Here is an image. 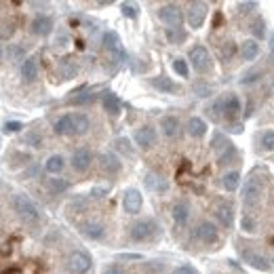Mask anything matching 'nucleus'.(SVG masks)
<instances>
[{"label":"nucleus","instance_id":"obj_16","mask_svg":"<svg viewBox=\"0 0 274 274\" xmlns=\"http://www.w3.org/2000/svg\"><path fill=\"white\" fill-rule=\"evenodd\" d=\"M101 103H103V110L110 114V116H118L120 110H122V103L116 95H114L112 91H105L101 95Z\"/></svg>","mask_w":274,"mask_h":274},{"label":"nucleus","instance_id":"obj_25","mask_svg":"<svg viewBox=\"0 0 274 274\" xmlns=\"http://www.w3.org/2000/svg\"><path fill=\"white\" fill-rule=\"evenodd\" d=\"M144 182H146L148 188L154 190V192H165L167 188H169V183L165 182V178H161V175H156V173H148Z\"/></svg>","mask_w":274,"mask_h":274},{"label":"nucleus","instance_id":"obj_30","mask_svg":"<svg viewBox=\"0 0 274 274\" xmlns=\"http://www.w3.org/2000/svg\"><path fill=\"white\" fill-rule=\"evenodd\" d=\"M241 51H243V57H245L247 61L255 59V57L260 55V45H258V40H245Z\"/></svg>","mask_w":274,"mask_h":274},{"label":"nucleus","instance_id":"obj_35","mask_svg":"<svg viewBox=\"0 0 274 274\" xmlns=\"http://www.w3.org/2000/svg\"><path fill=\"white\" fill-rule=\"evenodd\" d=\"M173 70H175V72H178L182 78H188V74H190L188 61L182 59V57H175V59H173Z\"/></svg>","mask_w":274,"mask_h":274},{"label":"nucleus","instance_id":"obj_23","mask_svg":"<svg viewBox=\"0 0 274 274\" xmlns=\"http://www.w3.org/2000/svg\"><path fill=\"white\" fill-rule=\"evenodd\" d=\"M161 129L167 137H178L180 135V120L175 116H163L161 118Z\"/></svg>","mask_w":274,"mask_h":274},{"label":"nucleus","instance_id":"obj_22","mask_svg":"<svg viewBox=\"0 0 274 274\" xmlns=\"http://www.w3.org/2000/svg\"><path fill=\"white\" fill-rule=\"evenodd\" d=\"M72 116V133L74 135H85L91 129V122L85 114H70Z\"/></svg>","mask_w":274,"mask_h":274},{"label":"nucleus","instance_id":"obj_4","mask_svg":"<svg viewBox=\"0 0 274 274\" xmlns=\"http://www.w3.org/2000/svg\"><path fill=\"white\" fill-rule=\"evenodd\" d=\"M188 59H190L192 68L196 70V72H200V74H207L209 70H211V66H213L209 51L205 47H192L190 53H188Z\"/></svg>","mask_w":274,"mask_h":274},{"label":"nucleus","instance_id":"obj_53","mask_svg":"<svg viewBox=\"0 0 274 274\" xmlns=\"http://www.w3.org/2000/svg\"><path fill=\"white\" fill-rule=\"evenodd\" d=\"M2 53H4V51H2V47H0V61H2Z\"/></svg>","mask_w":274,"mask_h":274},{"label":"nucleus","instance_id":"obj_34","mask_svg":"<svg viewBox=\"0 0 274 274\" xmlns=\"http://www.w3.org/2000/svg\"><path fill=\"white\" fill-rule=\"evenodd\" d=\"M251 32H253L255 38H264L266 36V21H264L262 17H255L251 21Z\"/></svg>","mask_w":274,"mask_h":274},{"label":"nucleus","instance_id":"obj_8","mask_svg":"<svg viewBox=\"0 0 274 274\" xmlns=\"http://www.w3.org/2000/svg\"><path fill=\"white\" fill-rule=\"evenodd\" d=\"M205 17H207V4L205 2H190L188 11H185V19H188L190 28H200L205 23Z\"/></svg>","mask_w":274,"mask_h":274},{"label":"nucleus","instance_id":"obj_9","mask_svg":"<svg viewBox=\"0 0 274 274\" xmlns=\"http://www.w3.org/2000/svg\"><path fill=\"white\" fill-rule=\"evenodd\" d=\"M213 150H215V154H217L219 165H226L230 158L236 154V152H234V146L230 144V141H228L224 135H215V139H213Z\"/></svg>","mask_w":274,"mask_h":274},{"label":"nucleus","instance_id":"obj_37","mask_svg":"<svg viewBox=\"0 0 274 274\" xmlns=\"http://www.w3.org/2000/svg\"><path fill=\"white\" fill-rule=\"evenodd\" d=\"M234 53H236V45H234L232 40L224 42V45H222V49H219V55H222V59H224V61L232 59V57H234Z\"/></svg>","mask_w":274,"mask_h":274},{"label":"nucleus","instance_id":"obj_38","mask_svg":"<svg viewBox=\"0 0 274 274\" xmlns=\"http://www.w3.org/2000/svg\"><path fill=\"white\" fill-rule=\"evenodd\" d=\"M76 72H78V68H76V66H74L70 59L61 61V76H64V78H74V76H76Z\"/></svg>","mask_w":274,"mask_h":274},{"label":"nucleus","instance_id":"obj_27","mask_svg":"<svg viewBox=\"0 0 274 274\" xmlns=\"http://www.w3.org/2000/svg\"><path fill=\"white\" fill-rule=\"evenodd\" d=\"M64 167H66V161H64V156H59V154L49 156V161L45 163V169H47L51 175L61 173V171H64Z\"/></svg>","mask_w":274,"mask_h":274},{"label":"nucleus","instance_id":"obj_39","mask_svg":"<svg viewBox=\"0 0 274 274\" xmlns=\"http://www.w3.org/2000/svg\"><path fill=\"white\" fill-rule=\"evenodd\" d=\"M49 188L53 190V192H66L68 190V182L64 180V178H53V180H49Z\"/></svg>","mask_w":274,"mask_h":274},{"label":"nucleus","instance_id":"obj_36","mask_svg":"<svg viewBox=\"0 0 274 274\" xmlns=\"http://www.w3.org/2000/svg\"><path fill=\"white\" fill-rule=\"evenodd\" d=\"M226 114V110H224V99H217L213 105L209 108V116L213 118V120H219Z\"/></svg>","mask_w":274,"mask_h":274},{"label":"nucleus","instance_id":"obj_6","mask_svg":"<svg viewBox=\"0 0 274 274\" xmlns=\"http://www.w3.org/2000/svg\"><path fill=\"white\" fill-rule=\"evenodd\" d=\"M91 258L85 251H72L68 258V272L70 274H87L91 270Z\"/></svg>","mask_w":274,"mask_h":274},{"label":"nucleus","instance_id":"obj_12","mask_svg":"<svg viewBox=\"0 0 274 274\" xmlns=\"http://www.w3.org/2000/svg\"><path fill=\"white\" fill-rule=\"evenodd\" d=\"M213 213L217 217V222L222 224L224 228H232V222H234V213H232V205L226 200H217L215 207H213Z\"/></svg>","mask_w":274,"mask_h":274},{"label":"nucleus","instance_id":"obj_48","mask_svg":"<svg viewBox=\"0 0 274 274\" xmlns=\"http://www.w3.org/2000/svg\"><path fill=\"white\" fill-rule=\"evenodd\" d=\"M103 274H125V270H122L118 264H110V266L103 270Z\"/></svg>","mask_w":274,"mask_h":274},{"label":"nucleus","instance_id":"obj_40","mask_svg":"<svg viewBox=\"0 0 274 274\" xmlns=\"http://www.w3.org/2000/svg\"><path fill=\"white\" fill-rule=\"evenodd\" d=\"M23 55H25V51L19 45H11V49H8V57H11V61H25Z\"/></svg>","mask_w":274,"mask_h":274},{"label":"nucleus","instance_id":"obj_42","mask_svg":"<svg viewBox=\"0 0 274 274\" xmlns=\"http://www.w3.org/2000/svg\"><path fill=\"white\" fill-rule=\"evenodd\" d=\"M122 15L129 17V19H135L137 17V6L135 4H131V2H122Z\"/></svg>","mask_w":274,"mask_h":274},{"label":"nucleus","instance_id":"obj_47","mask_svg":"<svg viewBox=\"0 0 274 274\" xmlns=\"http://www.w3.org/2000/svg\"><path fill=\"white\" fill-rule=\"evenodd\" d=\"M243 230H247V232H253V230H255V222H253V217L245 215V219H243Z\"/></svg>","mask_w":274,"mask_h":274},{"label":"nucleus","instance_id":"obj_2","mask_svg":"<svg viewBox=\"0 0 274 274\" xmlns=\"http://www.w3.org/2000/svg\"><path fill=\"white\" fill-rule=\"evenodd\" d=\"M264 196V182L258 178V175H251L245 183V190H243V202L247 209H253L260 205V200Z\"/></svg>","mask_w":274,"mask_h":274},{"label":"nucleus","instance_id":"obj_52","mask_svg":"<svg viewBox=\"0 0 274 274\" xmlns=\"http://www.w3.org/2000/svg\"><path fill=\"white\" fill-rule=\"evenodd\" d=\"M270 51H272V55H274V36H272V42H270Z\"/></svg>","mask_w":274,"mask_h":274},{"label":"nucleus","instance_id":"obj_29","mask_svg":"<svg viewBox=\"0 0 274 274\" xmlns=\"http://www.w3.org/2000/svg\"><path fill=\"white\" fill-rule=\"evenodd\" d=\"M224 110L228 116H236L238 112H241V99H238V95L234 93H230L226 99H224Z\"/></svg>","mask_w":274,"mask_h":274},{"label":"nucleus","instance_id":"obj_5","mask_svg":"<svg viewBox=\"0 0 274 274\" xmlns=\"http://www.w3.org/2000/svg\"><path fill=\"white\" fill-rule=\"evenodd\" d=\"M158 19L163 23H167L169 28H182V21H183V13L180 4H163L158 8Z\"/></svg>","mask_w":274,"mask_h":274},{"label":"nucleus","instance_id":"obj_7","mask_svg":"<svg viewBox=\"0 0 274 274\" xmlns=\"http://www.w3.org/2000/svg\"><path fill=\"white\" fill-rule=\"evenodd\" d=\"M122 207H125L127 213L137 215L141 211V207H144V196H141V192L135 188H129L125 194H122Z\"/></svg>","mask_w":274,"mask_h":274},{"label":"nucleus","instance_id":"obj_1","mask_svg":"<svg viewBox=\"0 0 274 274\" xmlns=\"http://www.w3.org/2000/svg\"><path fill=\"white\" fill-rule=\"evenodd\" d=\"M13 211L17 213V217L21 219L23 224H38L40 222V211L38 207L32 202L30 196H25V194H15L13 196Z\"/></svg>","mask_w":274,"mask_h":274},{"label":"nucleus","instance_id":"obj_14","mask_svg":"<svg viewBox=\"0 0 274 274\" xmlns=\"http://www.w3.org/2000/svg\"><path fill=\"white\" fill-rule=\"evenodd\" d=\"M103 47H105V51H108V53H112V55L116 57V59H125V49H122L120 38H118L116 32H105Z\"/></svg>","mask_w":274,"mask_h":274},{"label":"nucleus","instance_id":"obj_45","mask_svg":"<svg viewBox=\"0 0 274 274\" xmlns=\"http://www.w3.org/2000/svg\"><path fill=\"white\" fill-rule=\"evenodd\" d=\"M116 146H118V150H122V152H127L129 156H133V150H131L129 139H116Z\"/></svg>","mask_w":274,"mask_h":274},{"label":"nucleus","instance_id":"obj_17","mask_svg":"<svg viewBox=\"0 0 274 274\" xmlns=\"http://www.w3.org/2000/svg\"><path fill=\"white\" fill-rule=\"evenodd\" d=\"M99 167H101V171H105V173H118L122 165H120V161H118L116 154L101 152V154H99Z\"/></svg>","mask_w":274,"mask_h":274},{"label":"nucleus","instance_id":"obj_43","mask_svg":"<svg viewBox=\"0 0 274 274\" xmlns=\"http://www.w3.org/2000/svg\"><path fill=\"white\" fill-rule=\"evenodd\" d=\"M262 146L264 150H274V131H266L262 135Z\"/></svg>","mask_w":274,"mask_h":274},{"label":"nucleus","instance_id":"obj_33","mask_svg":"<svg viewBox=\"0 0 274 274\" xmlns=\"http://www.w3.org/2000/svg\"><path fill=\"white\" fill-rule=\"evenodd\" d=\"M167 40L171 42V45H182L185 40V32L182 28H167Z\"/></svg>","mask_w":274,"mask_h":274},{"label":"nucleus","instance_id":"obj_15","mask_svg":"<svg viewBox=\"0 0 274 274\" xmlns=\"http://www.w3.org/2000/svg\"><path fill=\"white\" fill-rule=\"evenodd\" d=\"M30 28H32V34H36V36H49L53 32V19L45 15H38V17H34Z\"/></svg>","mask_w":274,"mask_h":274},{"label":"nucleus","instance_id":"obj_50","mask_svg":"<svg viewBox=\"0 0 274 274\" xmlns=\"http://www.w3.org/2000/svg\"><path fill=\"white\" fill-rule=\"evenodd\" d=\"M93 196L95 198H101V196H105V194H108V188H93Z\"/></svg>","mask_w":274,"mask_h":274},{"label":"nucleus","instance_id":"obj_19","mask_svg":"<svg viewBox=\"0 0 274 274\" xmlns=\"http://www.w3.org/2000/svg\"><path fill=\"white\" fill-rule=\"evenodd\" d=\"M81 232L87 238H91V241H99V238H103V234H105V228L99 222H85L81 226Z\"/></svg>","mask_w":274,"mask_h":274},{"label":"nucleus","instance_id":"obj_13","mask_svg":"<svg viewBox=\"0 0 274 274\" xmlns=\"http://www.w3.org/2000/svg\"><path fill=\"white\" fill-rule=\"evenodd\" d=\"M135 144L144 150H150L154 144H156V131L150 127V125H144L135 131Z\"/></svg>","mask_w":274,"mask_h":274},{"label":"nucleus","instance_id":"obj_41","mask_svg":"<svg viewBox=\"0 0 274 274\" xmlns=\"http://www.w3.org/2000/svg\"><path fill=\"white\" fill-rule=\"evenodd\" d=\"M95 99V93H81V95H76L70 99V103H74V105H83V103H91Z\"/></svg>","mask_w":274,"mask_h":274},{"label":"nucleus","instance_id":"obj_3","mask_svg":"<svg viewBox=\"0 0 274 274\" xmlns=\"http://www.w3.org/2000/svg\"><path fill=\"white\" fill-rule=\"evenodd\" d=\"M131 238L137 243H144V241H152V238L158 236V224L154 219H139L131 226Z\"/></svg>","mask_w":274,"mask_h":274},{"label":"nucleus","instance_id":"obj_20","mask_svg":"<svg viewBox=\"0 0 274 274\" xmlns=\"http://www.w3.org/2000/svg\"><path fill=\"white\" fill-rule=\"evenodd\" d=\"M243 258H245L247 264H251L255 270H270V262L264 258V255L255 253V251H251V249H249V251H243Z\"/></svg>","mask_w":274,"mask_h":274},{"label":"nucleus","instance_id":"obj_11","mask_svg":"<svg viewBox=\"0 0 274 274\" xmlns=\"http://www.w3.org/2000/svg\"><path fill=\"white\" fill-rule=\"evenodd\" d=\"M194 236L198 238L200 243H205V245H215L217 243V228L211 224V222H202L196 226V230H194Z\"/></svg>","mask_w":274,"mask_h":274},{"label":"nucleus","instance_id":"obj_31","mask_svg":"<svg viewBox=\"0 0 274 274\" xmlns=\"http://www.w3.org/2000/svg\"><path fill=\"white\" fill-rule=\"evenodd\" d=\"M222 183H224V188H226L228 192H234V190L238 188V183H241V173H238V171L226 173L224 178H222Z\"/></svg>","mask_w":274,"mask_h":274},{"label":"nucleus","instance_id":"obj_32","mask_svg":"<svg viewBox=\"0 0 274 274\" xmlns=\"http://www.w3.org/2000/svg\"><path fill=\"white\" fill-rule=\"evenodd\" d=\"M23 141H25V146L42 148V135H40V131H36V129H30L28 133L23 135Z\"/></svg>","mask_w":274,"mask_h":274},{"label":"nucleus","instance_id":"obj_10","mask_svg":"<svg viewBox=\"0 0 274 274\" xmlns=\"http://www.w3.org/2000/svg\"><path fill=\"white\" fill-rule=\"evenodd\" d=\"M91 163H93V154H91V150H87V148H78L76 152L72 154V167H74V171H78V173L89 171V169H91Z\"/></svg>","mask_w":274,"mask_h":274},{"label":"nucleus","instance_id":"obj_44","mask_svg":"<svg viewBox=\"0 0 274 274\" xmlns=\"http://www.w3.org/2000/svg\"><path fill=\"white\" fill-rule=\"evenodd\" d=\"M21 129H23V125H21V122H17V120H8V122H4V127H2L4 133H17V131H21Z\"/></svg>","mask_w":274,"mask_h":274},{"label":"nucleus","instance_id":"obj_49","mask_svg":"<svg viewBox=\"0 0 274 274\" xmlns=\"http://www.w3.org/2000/svg\"><path fill=\"white\" fill-rule=\"evenodd\" d=\"M260 78V72H249V74H245V78H243V85H251V83H255Z\"/></svg>","mask_w":274,"mask_h":274},{"label":"nucleus","instance_id":"obj_21","mask_svg":"<svg viewBox=\"0 0 274 274\" xmlns=\"http://www.w3.org/2000/svg\"><path fill=\"white\" fill-rule=\"evenodd\" d=\"M38 76V66H36V59L34 57H28L21 64V78L25 83H34Z\"/></svg>","mask_w":274,"mask_h":274},{"label":"nucleus","instance_id":"obj_24","mask_svg":"<svg viewBox=\"0 0 274 274\" xmlns=\"http://www.w3.org/2000/svg\"><path fill=\"white\" fill-rule=\"evenodd\" d=\"M171 215L175 219V224L183 226L185 222H188V217H190V207L185 205V202H175L173 209H171Z\"/></svg>","mask_w":274,"mask_h":274},{"label":"nucleus","instance_id":"obj_28","mask_svg":"<svg viewBox=\"0 0 274 274\" xmlns=\"http://www.w3.org/2000/svg\"><path fill=\"white\" fill-rule=\"evenodd\" d=\"M53 129H55L57 135H74L72 133V116L70 114H66V116H61L55 125H53Z\"/></svg>","mask_w":274,"mask_h":274},{"label":"nucleus","instance_id":"obj_51","mask_svg":"<svg viewBox=\"0 0 274 274\" xmlns=\"http://www.w3.org/2000/svg\"><path fill=\"white\" fill-rule=\"evenodd\" d=\"M238 6H241V11H243V13H249L247 8H255V6H258V2H241Z\"/></svg>","mask_w":274,"mask_h":274},{"label":"nucleus","instance_id":"obj_26","mask_svg":"<svg viewBox=\"0 0 274 274\" xmlns=\"http://www.w3.org/2000/svg\"><path fill=\"white\" fill-rule=\"evenodd\" d=\"M188 133L192 137H202V135L207 133V122L202 120V118H198V116H192L188 120Z\"/></svg>","mask_w":274,"mask_h":274},{"label":"nucleus","instance_id":"obj_46","mask_svg":"<svg viewBox=\"0 0 274 274\" xmlns=\"http://www.w3.org/2000/svg\"><path fill=\"white\" fill-rule=\"evenodd\" d=\"M173 274H196V270H194L192 266H188V264H182L180 268H175Z\"/></svg>","mask_w":274,"mask_h":274},{"label":"nucleus","instance_id":"obj_18","mask_svg":"<svg viewBox=\"0 0 274 274\" xmlns=\"http://www.w3.org/2000/svg\"><path fill=\"white\" fill-rule=\"evenodd\" d=\"M150 85H152L156 91H161V93H178V91H180V87L175 85L171 78H167V76H154V78H150Z\"/></svg>","mask_w":274,"mask_h":274}]
</instances>
